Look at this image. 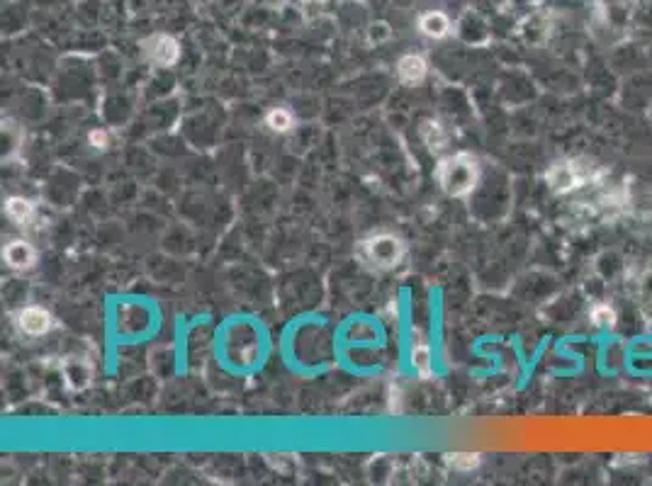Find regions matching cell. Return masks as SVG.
I'll return each mask as SVG.
<instances>
[{"mask_svg":"<svg viewBox=\"0 0 652 486\" xmlns=\"http://www.w3.org/2000/svg\"><path fill=\"white\" fill-rule=\"evenodd\" d=\"M633 297H635V304H638L640 314L652 321V265H648V268L640 270V273L635 275Z\"/></svg>","mask_w":652,"mask_h":486,"instance_id":"cell-6","label":"cell"},{"mask_svg":"<svg viewBox=\"0 0 652 486\" xmlns=\"http://www.w3.org/2000/svg\"><path fill=\"white\" fill-rule=\"evenodd\" d=\"M266 124L273 132H288L292 127V112L285 110V107H273L266 115Z\"/></svg>","mask_w":652,"mask_h":486,"instance_id":"cell-14","label":"cell"},{"mask_svg":"<svg viewBox=\"0 0 652 486\" xmlns=\"http://www.w3.org/2000/svg\"><path fill=\"white\" fill-rule=\"evenodd\" d=\"M18 326L27 336H44L52 329V314L42 307H25L18 314Z\"/></svg>","mask_w":652,"mask_h":486,"instance_id":"cell-5","label":"cell"},{"mask_svg":"<svg viewBox=\"0 0 652 486\" xmlns=\"http://www.w3.org/2000/svg\"><path fill=\"white\" fill-rule=\"evenodd\" d=\"M144 52L151 64L161 66V69H168V66H173L178 59H181V44L168 35H156L144 44Z\"/></svg>","mask_w":652,"mask_h":486,"instance_id":"cell-4","label":"cell"},{"mask_svg":"<svg viewBox=\"0 0 652 486\" xmlns=\"http://www.w3.org/2000/svg\"><path fill=\"white\" fill-rule=\"evenodd\" d=\"M3 258H5V263H8L13 270H27V268H32V265H35L37 251L32 248V243L13 241V243H8V246H5Z\"/></svg>","mask_w":652,"mask_h":486,"instance_id":"cell-7","label":"cell"},{"mask_svg":"<svg viewBox=\"0 0 652 486\" xmlns=\"http://www.w3.org/2000/svg\"><path fill=\"white\" fill-rule=\"evenodd\" d=\"M589 319H592L594 326H601V329H611L616 324V309L611 304H594L592 312H589Z\"/></svg>","mask_w":652,"mask_h":486,"instance_id":"cell-12","label":"cell"},{"mask_svg":"<svg viewBox=\"0 0 652 486\" xmlns=\"http://www.w3.org/2000/svg\"><path fill=\"white\" fill-rule=\"evenodd\" d=\"M412 363H414V367H417L419 375L429 377V372H431V350L424 341H421V338H419V341H414V346H412Z\"/></svg>","mask_w":652,"mask_h":486,"instance_id":"cell-11","label":"cell"},{"mask_svg":"<svg viewBox=\"0 0 652 486\" xmlns=\"http://www.w3.org/2000/svg\"><path fill=\"white\" fill-rule=\"evenodd\" d=\"M5 214H8V219H13L15 224L25 226L35 219V205H32L30 200H25V197H10V200L5 202Z\"/></svg>","mask_w":652,"mask_h":486,"instance_id":"cell-10","label":"cell"},{"mask_svg":"<svg viewBox=\"0 0 652 486\" xmlns=\"http://www.w3.org/2000/svg\"><path fill=\"white\" fill-rule=\"evenodd\" d=\"M480 178V168L477 161L468 154H455L438 166V183L446 195L465 197L477 185Z\"/></svg>","mask_w":652,"mask_h":486,"instance_id":"cell-1","label":"cell"},{"mask_svg":"<svg viewBox=\"0 0 652 486\" xmlns=\"http://www.w3.org/2000/svg\"><path fill=\"white\" fill-rule=\"evenodd\" d=\"M419 30L421 35L431 37V39H443L451 32V20H448L446 13L441 10H429L419 18Z\"/></svg>","mask_w":652,"mask_h":486,"instance_id":"cell-9","label":"cell"},{"mask_svg":"<svg viewBox=\"0 0 652 486\" xmlns=\"http://www.w3.org/2000/svg\"><path fill=\"white\" fill-rule=\"evenodd\" d=\"M426 69H429V66H426L424 56H419V54L402 56V59H399V64H397L399 78H402L407 86H417V83L424 81Z\"/></svg>","mask_w":652,"mask_h":486,"instance_id":"cell-8","label":"cell"},{"mask_svg":"<svg viewBox=\"0 0 652 486\" xmlns=\"http://www.w3.org/2000/svg\"><path fill=\"white\" fill-rule=\"evenodd\" d=\"M446 457L448 465L458 469V472H472V469L480 465V455H477V452H453V455Z\"/></svg>","mask_w":652,"mask_h":486,"instance_id":"cell-15","label":"cell"},{"mask_svg":"<svg viewBox=\"0 0 652 486\" xmlns=\"http://www.w3.org/2000/svg\"><path fill=\"white\" fill-rule=\"evenodd\" d=\"M358 256H361L365 263L375 265V268L380 270L395 268V265L402 263L404 258V243L399 241L397 236L380 234V236H373V239L363 241L361 248H358Z\"/></svg>","mask_w":652,"mask_h":486,"instance_id":"cell-3","label":"cell"},{"mask_svg":"<svg viewBox=\"0 0 652 486\" xmlns=\"http://www.w3.org/2000/svg\"><path fill=\"white\" fill-rule=\"evenodd\" d=\"M421 137H424L426 146L434 151L446 146V132H443V127L438 122H424V127H421Z\"/></svg>","mask_w":652,"mask_h":486,"instance_id":"cell-13","label":"cell"},{"mask_svg":"<svg viewBox=\"0 0 652 486\" xmlns=\"http://www.w3.org/2000/svg\"><path fill=\"white\" fill-rule=\"evenodd\" d=\"M302 3H322V0H302Z\"/></svg>","mask_w":652,"mask_h":486,"instance_id":"cell-17","label":"cell"},{"mask_svg":"<svg viewBox=\"0 0 652 486\" xmlns=\"http://www.w3.org/2000/svg\"><path fill=\"white\" fill-rule=\"evenodd\" d=\"M91 144L95 149H105V144H108V137H105L103 132H91Z\"/></svg>","mask_w":652,"mask_h":486,"instance_id":"cell-16","label":"cell"},{"mask_svg":"<svg viewBox=\"0 0 652 486\" xmlns=\"http://www.w3.org/2000/svg\"><path fill=\"white\" fill-rule=\"evenodd\" d=\"M545 178H548L550 190L565 195V192H575L584 188V185L597 183L601 178V171L594 168L589 161H582V158H570V161L555 163Z\"/></svg>","mask_w":652,"mask_h":486,"instance_id":"cell-2","label":"cell"}]
</instances>
